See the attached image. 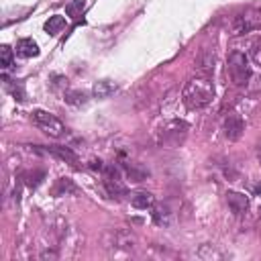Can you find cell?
Masks as SVG:
<instances>
[{"instance_id": "18", "label": "cell", "mask_w": 261, "mask_h": 261, "mask_svg": "<svg viewBox=\"0 0 261 261\" xmlns=\"http://www.w3.org/2000/svg\"><path fill=\"white\" fill-rule=\"evenodd\" d=\"M84 8H86V0H71V2L65 6V12H67V16L77 18V16H82Z\"/></svg>"}, {"instance_id": "2", "label": "cell", "mask_w": 261, "mask_h": 261, "mask_svg": "<svg viewBox=\"0 0 261 261\" xmlns=\"http://www.w3.org/2000/svg\"><path fill=\"white\" fill-rule=\"evenodd\" d=\"M31 118H33V122H35L37 128H41L45 135H49V137H53V139H61V137L67 135L65 124H63L55 114H51V112H47V110H33Z\"/></svg>"}, {"instance_id": "1", "label": "cell", "mask_w": 261, "mask_h": 261, "mask_svg": "<svg viewBox=\"0 0 261 261\" xmlns=\"http://www.w3.org/2000/svg\"><path fill=\"white\" fill-rule=\"evenodd\" d=\"M214 98V84L208 75L192 77L181 92V100L190 110H202L206 108Z\"/></svg>"}, {"instance_id": "9", "label": "cell", "mask_w": 261, "mask_h": 261, "mask_svg": "<svg viewBox=\"0 0 261 261\" xmlns=\"http://www.w3.org/2000/svg\"><path fill=\"white\" fill-rule=\"evenodd\" d=\"M214 63H216L214 51H210V49H202L200 55H198V59H196V67H198V71H202L204 75H208V73L214 71Z\"/></svg>"}, {"instance_id": "10", "label": "cell", "mask_w": 261, "mask_h": 261, "mask_svg": "<svg viewBox=\"0 0 261 261\" xmlns=\"http://www.w3.org/2000/svg\"><path fill=\"white\" fill-rule=\"evenodd\" d=\"M45 151L49 155H53V157H59V159L71 163V165H77V155L69 147H45Z\"/></svg>"}, {"instance_id": "5", "label": "cell", "mask_w": 261, "mask_h": 261, "mask_svg": "<svg viewBox=\"0 0 261 261\" xmlns=\"http://www.w3.org/2000/svg\"><path fill=\"white\" fill-rule=\"evenodd\" d=\"M106 249L112 251H133L137 247V237L126 228H112L104 234Z\"/></svg>"}, {"instance_id": "22", "label": "cell", "mask_w": 261, "mask_h": 261, "mask_svg": "<svg viewBox=\"0 0 261 261\" xmlns=\"http://www.w3.org/2000/svg\"><path fill=\"white\" fill-rule=\"evenodd\" d=\"M257 159H259V163H261V143L257 145Z\"/></svg>"}, {"instance_id": "6", "label": "cell", "mask_w": 261, "mask_h": 261, "mask_svg": "<svg viewBox=\"0 0 261 261\" xmlns=\"http://www.w3.org/2000/svg\"><path fill=\"white\" fill-rule=\"evenodd\" d=\"M186 135H188V124L184 120H169L159 130V143L167 147H177L179 143H184Z\"/></svg>"}, {"instance_id": "12", "label": "cell", "mask_w": 261, "mask_h": 261, "mask_svg": "<svg viewBox=\"0 0 261 261\" xmlns=\"http://www.w3.org/2000/svg\"><path fill=\"white\" fill-rule=\"evenodd\" d=\"M16 53L20 57H37L39 55V45L33 39H20L16 43Z\"/></svg>"}, {"instance_id": "20", "label": "cell", "mask_w": 261, "mask_h": 261, "mask_svg": "<svg viewBox=\"0 0 261 261\" xmlns=\"http://www.w3.org/2000/svg\"><path fill=\"white\" fill-rule=\"evenodd\" d=\"M0 57H2V67H10L12 65V49L8 45H2L0 47Z\"/></svg>"}, {"instance_id": "15", "label": "cell", "mask_w": 261, "mask_h": 261, "mask_svg": "<svg viewBox=\"0 0 261 261\" xmlns=\"http://www.w3.org/2000/svg\"><path fill=\"white\" fill-rule=\"evenodd\" d=\"M67 192H71V194L77 192V188L73 186V181L67 179V177L57 179V184H55V188H53V194H55V196H63V194H67Z\"/></svg>"}, {"instance_id": "7", "label": "cell", "mask_w": 261, "mask_h": 261, "mask_svg": "<svg viewBox=\"0 0 261 261\" xmlns=\"http://www.w3.org/2000/svg\"><path fill=\"white\" fill-rule=\"evenodd\" d=\"M243 128H245L243 118H241L237 112H230V114L224 118V137H226L228 141H237V139H241Z\"/></svg>"}, {"instance_id": "8", "label": "cell", "mask_w": 261, "mask_h": 261, "mask_svg": "<svg viewBox=\"0 0 261 261\" xmlns=\"http://www.w3.org/2000/svg\"><path fill=\"white\" fill-rule=\"evenodd\" d=\"M226 204L234 216H243L249 210V198L241 192H226Z\"/></svg>"}, {"instance_id": "4", "label": "cell", "mask_w": 261, "mask_h": 261, "mask_svg": "<svg viewBox=\"0 0 261 261\" xmlns=\"http://www.w3.org/2000/svg\"><path fill=\"white\" fill-rule=\"evenodd\" d=\"M261 29V8H245L232 18V35H245Z\"/></svg>"}, {"instance_id": "3", "label": "cell", "mask_w": 261, "mask_h": 261, "mask_svg": "<svg viewBox=\"0 0 261 261\" xmlns=\"http://www.w3.org/2000/svg\"><path fill=\"white\" fill-rule=\"evenodd\" d=\"M228 75H230V82L234 86H247L249 77H251V65H249V59L245 53L241 51H232L228 55Z\"/></svg>"}, {"instance_id": "13", "label": "cell", "mask_w": 261, "mask_h": 261, "mask_svg": "<svg viewBox=\"0 0 261 261\" xmlns=\"http://www.w3.org/2000/svg\"><path fill=\"white\" fill-rule=\"evenodd\" d=\"M114 92H116V84H114L112 80H100V82H96L94 88H92V94H94L96 98H108V96L114 94Z\"/></svg>"}, {"instance_id": "17", "label": "cell", "mask_w": 261, "mask_h": 261, "mask_svg": "<svg viewBox=\"0 0 261 261\" xmlns=\"http://www.w3.org/2000/svg\"><path fill=\"white\" fill-rule=\"evenodd\" d=\"M65 102H67V104H73V106H82V104L88 102V96H86V92L71 90V92L65 94Z\"/></svg>"}, {"instance_id": "21", "label": "cell", "mask_w": 261, "mask_h": 261, "mask_svg": "<svg viewBox=\"0 0 261 261\" xmlns=\"http://www.w3.org/2000/svg\"><path fill=\"white\" fill-rule=\"evenodd\" d=\"M251 59H253V63H255V65H259V67H261V39H259V41H255V43L251 45Z\"/></svg>"}, {"instance_id": "11", "label": "cell", "mask_w": 261, "mask_h": 261, "mask_svg": "<svg viewBox=\"0 0 261 261\" xmlns=\"http://www.w3.org/2000/svg\"><path fill=\"white\" fill-rule=\"evenodd\" d=\"M130 204L135 208H139V210H147V208H153L155 206V196L149 194V192H137V194H133Z\"/></svg>"}, {"instance_id": "19", "label": "cell", "mask_w": 261, "mask_h": 261, "mask_svg": "<svg viewBox=\"0 0 261 261\" xmlns=\"http://www.w3.org/2000/svg\"><path fill=\"white\" fill-rule=\"evenodd\" d=\"M124 171H126V175L133 179V181H143L145 179V171H141V169H137L135 165H130V163H124Z\"/></svg>"}, {"instance_id": "16", "label": "cell", "mask_w": 261, "mask_h": 261, "mask_svg": "<svg viewBox=\"0 0 261 261\" xmlns=\"http://www.w3.org/2000/svg\"><path fill=\"white\" fill-rule=\"evenodd\" d=\"M63 27H65V18H63V16H59V14L49 16V20L45 22V31H47L49 35H57Z\"/></svg>"}, {"instance_id": "14", "label": "cell", "mask_w": 261, "mask_h": 261, "mask_svg": "<svg viewBox=\"0 0 261 261\" xmlns=\"http://www.w3.org/2000/svg\"><path fill=\"white\" fill-rule=\"evenodd\" d=\"M153 220H155V224H159V226H169L171 220H173V214L169 212L167 206H157V208L153 210Z\"/></svg>"}]
</instances>
